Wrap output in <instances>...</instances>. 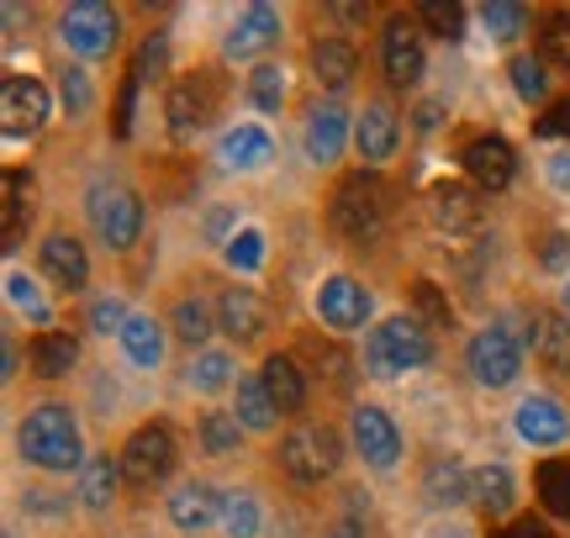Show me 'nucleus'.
<instances>
[{"label": "nucleus", "instance_id": "obj_1", "mask_svg": "<svg viewBox=\"0 0 570 538\" xmlns=\"http://www.w3.org/2000/svg\"><path fill=\"white\" fill-rule=\"evenodd\" d=\"M17 449L27 465H38L48 476H69L85 470V444H80V422L63 401H42L27 412V422L17 428Z\"/></svg>", "mask_w": 570, "mask_h": 538}, {"label": "nucleus", "instance_id": "obj_2", "mask_svg": "<svg viewBox=\"0 0 570 538\" xmlns=\"http://www.w3.org/2000/svg\"><path fill=\"white\" fill-rule=\"evenodd\" d=\"M428 359H433V338H428L417 317H386L365 343V365L375 380H396L407 370H423Z\"/></svg>", "mask_w": 570, "mask_h": 538}, {"label": "nucleus", "instance_id": "obj_3", "mask_svg": "<svg viewBox=\"0 0 570 538\" xmlns=\"http://www.w3.org/2000/svg\"><path fill=\"white\" fill-rule=\"evenodd\" d=\"M333 228L344 232L348 243H375L386 232V190L375 175H348L344 186L333 190Z\"/></svg>", "mask_w": 570, "mask_h": 538}, {"label": "nucleus", "instance_id": "obj_4", "mask_svg": "<svg viewBox=\"0 0 570 538\" xmlns=\"http://www.w3.org/2000/svg\"><path fill=\"white\" fill-rule=\"evenodd\" d=\"M465 365H470V375H475V386L502 391V386H512V380L523 375V338L512 332V322H491V328H481L470 338Z\"/></svg>", "mask_w": 570, "mask_h": 538}, {"label": "nucleus", "instance_id": "obj_5", "mask_svg": "<svg viewBox=\"0 0 570 538\" xmlns=\"http://www.w3.org/2000/svg\"><path fill=\"white\" fill-rule=\"evenodd\" d=\"M59 38L80 53V59H106L117 38H122V17L106 0H75L59 17Z\"/></svg>", "mask_w": 570, "mask_h": 538}, {"label": "nucleus", "instance_id": "obj_6", "mask_svg": "<svg viewBox=\"0 0 570 538\" xmlns=\"http://www.w3.org/2000/svg\"><path fill=\"white\" fill-rule=\"evenodd\" d=\"M338 459H344V444L333 428H317V422H302V428H291L281 438V465L291 470L296 480H327L338 470Z\"/></svg>", "mask_w": 570, "mask_h": 538}, {"label": "nucleus", "instance_id": "obj_7", "mask_svg": "<svg viewBox=\"0 0 570 538\" xmlns=\"http://www.w3.org/2000/svg\"><path fill=\"white\" fill-rule=\"evenodd\" d=\"M122 476L127 486H138V491H148V486H159L169 470H175V434L164 428V422H142L138 434L122 444Z\"/></svg>", "mask_w": 570, "mask_h": 538}, {"label": "nucleus", "instance_id": "obj_8", "mask_svg": "<svg viewBox=\"0 0 570 538\" xmlns=\"http://www.w3.org/2000/svg\"><path fill=\"white\" fill-rule=\"evenodd\" d=\"M90 222L101 232L106 249H132L142 232V201L127 186H96L90 190Z\"/></svg>", "mask_w": 570, "mask_h": 538}, {"label": "nucleus", "instance_id": "obj_9", "mask_svg": "<svg viewBox=\"0 0 570 538\" xmlns=\"http://www.w3.org/2000/svg\"><path fill=\"white\" fill-rule=\"evenodd\" d=\"M348 438H354V449H360V459H365L370 470H396V459H402V434H396V422H391L381 407H354Z\"/></svg>", "mask_w": 570, "mask_h": 538}, {"label": "nucleus", "instance_id": "obj_10", "mask_svg": "<svg viewBox=\"0 0 570 538\" xmlns=\"http://www.w3.org/2000/svg\"><path fill=\"white\" fill-rule=\"evenodd\" d=\"M381 63H386V80L396 84V90H412V84L423 80V69H428L423 32H417L407 17H396L386 27V38H381Z\"/></svg>", "mask_w": 570, "mask_h": 538}, {"label": "nucleus", "instance_id": "obj_11", "mask_svg": "<svg viewBox=\"0 0 570 538\" xmlns=\"http://www.w3.org/2000/svg\"><path fill=\"white\" fill-rule=\"evenodd\" d=\"M317 317H323L333 332L365 328L370 290L360 286V280H348V275H333V280H323V290H317Z\"/></svg>", "mask_w": 570, "mask_h": 538}, {"label": "nucleus", "instance_id": "obj_12", "mask_svg": "<svg viewBox=\"0 0 570 538\" xmlns=\"http://www.w3.org/2000/svg\"><path fill=\"white\" fill-rule=\"evenodd\" d=\"M281 42V11L275 6H248L244 17L233 21V32L223 38V59H254V53H265Z\"/></svg>", "mask_w": 570, "mask_h": 538}, {"label": "nucleus", "instance_id": "obj_13", "mask_svg": "<svg viewBox=\"0 0 570 538\" xmlns=\"http://www.w3.org/2000/svg\"><path fill=\"white\" fill-rule=\"evenodd\" d=\"M0 117H6V132H11V138L38 132V127L48 122V90H42L38 80L11 74V80L0 84Z\"/></svg>", "mask_w": 570, "mask_h": 538}, {"label": "nucleus", "instance_id": "obj_14", "mask_svg": "<svg viewBox=\"0 0 570 538\" xmlns=\"http://www.w3.org/2000/svg\"><path fill=\"white\" fill-rule=\"evenodd\" d=\"M217 328H223L233 343H254V338L269 328V307L248 286H227L223 301H217Z\"/></svg>", "mask_w": 570, "mask_h": 538}, {"label": "nucleus", "instance_id": "obj_15", "mask_svg": "<svg viewBox=\"0 0 570 538\" xmlns=\"http://www.w3.org/2000/svg\"><path fill=\"white\" fill-rule=\"evenodd\" d=\"M402 143V122H396V111L386 101H370L360 111V122H354V148H360V159L365 165H386L391 153Z\"/></svg>", "mask_w": 570, "mask_h": 538}, {"label": "nucleus", "instance_id": "obj_16", "mask_svg": "<svg viewBox=\"0 0 570 538\" xmlns=\"http://www.w3.org/2000/svg\"><path fill=\"white\" fill-rule=\"evenodd\" d=\"M460 165H465V175L475 180V190L481 196H491V190H508L512 186V148L502 143V138H475V143L460 153Z\"/></svg>", "mask_w": 570, "mask_h": 538}, {"label": "nucleus", "instance_id": "obj_17", "mask_svg": "<svg viewBox=\"0 0 570 538\" xmlns=\"http://www.w3.org/2000/svg\"><path fill=\"white\" fill-rule=\"evenodd\" d=\"M433 222L444 232H481V222H487V201H481V190L475 186H439L433 190Z\"/></svg>", "mask_w": 570, "mask_h": 538}, {"label": "nucleus", "instance_id": "obj_18", "mask_svg": "<svg viewBox=\"0 0 570 538\" xmlns=\"http://www.w3.org/2000/svg\"><path fill=\"white\" fill-rule=\"evenodd\" d=\"M518 438L533 444V449H554V444H566L570 438L566 407H560L554 396H529V401L518 407Z\"/></svg>", "mask_w": 570, "mask_h": 538}, {"label": "nucleus", "instance_id": "obj_19", "mask_svg": "<svg viewBox=\"0 0 570 538\" xmlns=\"http://www.w3.org/2000/svg\"><path fill=\"white\" fill-rule=\"evenodd\" d=\"M169 522L180 534H206L212 522H223V497L206 480H185V486H175V497H169Z\"/></svg>", "mask_w": 570, "mask_h": 538}, {"label": "nucleus", "instance_id": "obj_20", "mask_svg": "<svg viewBox=\"0 0 570 538\" xmlns=\"http://www.w3.org/2000/svg\"><path fill=\"white\" fill-rule=\"evenodd\" d=\"M344 143H348V111L338 101H323L306 117V159L312 165H338Z\"/></svg>", "mask_w": 570, "mask_h": 538}, {"label": "nucleus", "instance_id": "obj_21", "mask_svg": "<svg viewBox=\"0 0 570 538\" xmlns=\"http://www.w3.org/2000/svg\"><path fill=\"white\" fill-rule=\"evenodd\" d=\"M529 343H533V359L550 375H570V317H560V311H533Z\"/></svg>", "mask_w": 570, "mask_h": 538}, {"label": "nucleus", "instance_id": "obj_22", "mask_svg": "<svg viewBox=\"0 0 570 538\" xmlns=\"http://www.w3.org/2000/svg\"><path fill=\"white\" fill-rule=\"evenodd\" d=\"M164 117H169V132L175 138H196L206 127V117H212V96H206V84L202 80H180V84H169V101H164Z\"/></svg>", "mask_w": 570, "mask_h": 538}, {"label": "nucleus", "instance_id": "obj_23", "mask_svg": "<svg viewBox=\"0 0 570 538\" xmlns=\"http://www.w3.org/2000/svg\"><path fill=\"white\" fill-rule=\"evenodd\" d=\"M42 269H48L63 290L90 286V259H85V243L80 238H69V232H53V238L42 243Z\"/></svg>", "mask_w": 570, "mask_h": 538}, {"label": "nucleus", "instance_id": "obj_24", "mask_svg": "<svg viewBox=\"0 0 570 538\" xmlns=\"http://www.w3.org/2000/svg\"><path fill=\"white\" fill-rule=\"evenodd\" d=\"M354 69H360L354 42H344V38H317L312 42V74H317V84H327V90H348Z\"/></svg>", "mask_w": 570, "mask_h": 538}, {"label": "nucleus", "instance_id": "obj_25", "mask_svg": "<svg viewBox=\"0 0 570 538\" xmlns=\"http://www.w3.org/2000/svg\"><path fill=\"white\" fill-rule=\"evenodd\" d=\"M217 159H223V169H265L269 159H275V143H269L265 127H233L223 138V148H217Z\"/></svg>", "mask_w": 570, "mask_h": 538}, {"label": "nucleus", "instance_id": "obj_26", "mask_svg": "<svg viewBox=\"0 0 570 538\" xmlns=\"http://www.w3.org/2000/svg\"><path fill=\"white\" fill-rule=\"evenodd\" d=\"M122 459H111V455H96V459H85V470H80V501L90 507V512H106L111 501H117V491H122Z\"/></svg>", "mask_w": 570, "mask_h": 538}, {"label": "nucleus", "instance_id": "obj_27", "mask_svg": "<svg viewBox=\"0 0 570 538\" xmlns=\"http://www.w3.org/2000/svg\"><path fill=\"white\" fill-rule=\"evenodd\" d=\"M259 380H265V391L275 396V407H281V412H302L306 407V380H302V370H296V359H291V353H269L265 370H259Z\"/></svg>", "mask_w": 570, "mask_h": 538}, {"label": "nucleus", "instance_id": "obj_28", "mask_svg": "<svg viewBox=\"0 0 570 538\" xmlns=\"http://www.w3.org/2000/svg\"><path fill=\"white\" fill-rule=\"evenodd\" d=\"M470 476H475V470H465L460 459H433L428 476H423L428 507H454V501H465L470 497Z\"/></svg>", "mask_w": 570, "mask_h": 538}, {"label": "nucleus", "instance_id": "obj_29", "mask_svg": "<svg viewBox=\"0 0 570 538\" xmlns=\"http://www.w3.org/2000/svg\"><path fill=\"white\" fill-rule=\"evenodd\" d=\"M470 497L481 501V512L487 518H508L512 512V470L508 465H481L475 476H470Z\"/></svg>", "mask_w": 570, "mask_h": 538}, {"label": "nucleus", "instance_id": "obj_30", "mask_svg": "<svg viewBox=\"0 0 570 538\" xmlns=\"http://www.w3.org/2000/svg\"><path fill=\"white\" fill-rule=\"evenodd\" d=\"M75 359H80V343L69 338V332H38V343H32V370L42 380H63V375L75 370Z\"/></svg>", "mask_w": 570, "mask_h": 538}, {"label": "nucleus", "instance_id": "obj_31", "mask_svg": "<svg viewBox=\"0 0 570 538\" xmlns=\"http://www.w3.org/2000/svg\"><path fill=\"white\" fill-rule=\"evenodd\" d=\"M122 353L138 365V370H154L164 359V328L154 322V317H132L122 328Z\"/></svg>", "mask_w": 570, "mask_h": 538}, {"label": "nucleus", "instance_id": "obj_32", "mask_svg": "<svg viewBox=\"0 0 570 538\" xmlns=\"http://www.w3.org/2000/svg\"><path fill=\"white\" fill-rule=\"evenodd\" d=\"M275 396L265 391V380L254 375V380H238V422H244L248 434H269L275 428Z\"/></svg>", "mask_w": 570, "mask_h": 538}, {"label": "nucleus", "instance_id": "obj_33", "mask_svg": "<svg viewBox=\"0 0 570 538\" xmlns=\"http://www.w3.org/2000/svg\"><path fill=\"white\" fill-rule=\"evenodd\" d=\"M238 438H244L238 412H206L202 417V455H212V459L238 455Z\"/></svg>", "mask_w": 570, "mask_h": 538}, {"label": "nucleus", "instance_id": "obj_34", "mask_svg": "<svg viewBox=\"0 0 570 538\" xmlns=\"http://www.w3.org/2000/svg\"><path fill=\"white\" fill-rule=\"evenodd\" d=\"M190 391H202V396H212V391H223V386H233V353H223V349H202L196 359H190Z\"/></svg>", "mask_w": 570, "mask_h": 538}, {"label": "nucleus", "instance_id": "obj_35", "mask_svg": "<svg viewBox=\"0 0 570 538\" xmlns=\"http://www.w3.org/2000/svg\"><path fill=\"white\" fill-rule=\"evenodd\" d=\"M539 501L550 518H570V459H544L539 465Z\"/></svg>", "mask_w": 570, "mask_h": 538}, {"label": "nucleus", "instance_id": "obj_36", "mask_svg": "<svg viewBox=\"0 0 570 538\" xmlns=\"http://www.w3.org/2000/svg\"><path fill=\"white\" fill-rule=\"evenodd\" d=\"M481 21H487V32L497 42H512L529 32V6H518V0H487V6H481Z\"/></svg>", "mask_w": 570, "mask_h": 538}, {"label": "nucleus", "instance_id": "obj_37", "mask_svg": "<svg viewBox=\"0 0 570 538\" xmlns=\"http://www.w3.org/2000/svg\"><path fill=\"white\" fill-rule=\"evenodd\" d=\"M508 74H512V90H518V96H523L529 106H539L544 96H550V63H544V59L518 53V59L508 63Z\"/></svg>", "mask_w": 570, "mask_h": 538}, {"label": "nucleus", "instance_id": "obj_38", "mask_svg": "<svg viewBox=\"0 0 570 538\" xmlns=\"http://www.w3.org/2000/svg\"><path fill=\"white\" fill-rule=\"evenodd\" d=\"M223 534L259 538V501H254V491H227L223 497Z\"/></svg>", "mask_w": 570, "mask_h": 538}, {"label": "nucleus", "instance_id": "obj_39", "mask_svg": "<svg viewBox=\"0 0 570 538\" xmlns=\"http://www.w3.org/2000/svg\"><path fill=\"white\" fill-rule=\"evenodd\" d=\"M248 101L259 106V111H281L285 106V69L281 63H259V69L248 74Z\"/></svg>", "mask_w": 570, "mask_h": 538}, {"label": "nucleus", "instance_id": "obj_40", "mask_svg": "<svg viewBox=\"0 0 570 538\" xmlns=\"http://www.w3.org/2000/svg\"><path fill=\"white\" fill-rule=\"evenodd\" d=\"M417 21L423 27H433L439 38H465V6H454V0H423L417 6Z\"/></svg>", "mask_w": 570, "mask_h": 538}, {"label": "nucleus", "instance_id": "obj_41", "mask_svg": "<svg viewBox=\"0 0 570 538\" xmlns=\"http://www.w3.org/2000/svg\"><path fill=\"white\" fill-rule=\"evenodd\" d=\"M212 328H217V322H212V311H206V301H196V296H185L180 307H175V332H180V338L190 343V349H202L206 338H212Z\"/></svg>", "mask_w": 570, "mask_h": 538}, {"label": "nucleus", "instance_id": "obj_42", "mask_svg": "<svg viewBox=\"0 0 570 538\" xmlns=\"http://www.w3.org/2000/svg\"><path fill=\"white\" fill-rule=\"evenodd\" d=\"M227 265L244 269V275H254V269L265 265V232H259V228L233 232V243H227Z\"/></svg>", "mask_w": 570, "mask_h": 538}, {"label": "nucleus", "instance_id": "obj_43", "mask_svg": "<svg viewBox=\"0 0 570 538\" xmlns=\"http://www.w3.org/2000/svg\"><path fill=\"white\" fill-rule=\"evenodd\" d=\"M6 296H11V307L27 311L32 322H48V301L38 296V286H32L27 275H6Z\"/></svg>", "mask_w": 570, "mask_h": 538}, {"label": "nucleus", "instance_id": "obj_44", "mask_svg": "<svg viewBox=\"0 0 570 538\" xmlns=\"http://www.w3.org/2000/svg\"><path fill=\"white\" fill-rule=\"evenodd\" d=\"M21 190H27V175L11 169V175H6V249L21 243Z\"/></svg>", "mask_w": 570, "mask_h": 538}, {"label": "nucleus", "instance_id": "obj_45", "mask_svg": "<svg viewBox=\"0 0 570 538\" xmlns=\"http://www.w3.org/2000/svg\"><path fill=\"white\" fill-rule=\"evenodd\" d=\"M539 38H544V63H560V69H570V17H550Z\"/></svg>", "mask_w": 570, "mask_h": 538}, {"label": "nucleus", "instance_id": "obj_46", "mask_svg": "<svg viewBox=\"0 0 570 538\" xmlns=\"http://www.w3.org/2000/svg\"><path fill=\"white\" fill-rule=\"evenodd\" d=\"M412 301H417V311H423V328H449V301L439 296V286H433V280H417Z\"/></svg>", "mask_w": 570, "mask_h": 538}, {"label": "nucleus", "instance_id": "obj_47", "mask_svg": "<svg viewBox=\"0 0 570 538\" xmlns=\"http://www.w3.org/2000/svg\"><path fill=\"white\" fill-rule=\"evenodd\" d=\"M127 322H132V311H127L122 301H111V296L90 301V328H96V332H117V338H122Z\"/></svg>", "mask_w": 570, "mask_h": 538}, {"label": "nucleus", "instance_id": "obj_48", "mask_svg": "<svg viewBox=\"0 0 570 538\" xmlns=\"http://www.w3.org/2000/svg\"><path fill=\"white\" fill-rule=\"evenodd\" d=\"M90 101H96V96H90L85 69H69V74H63V106H69V117H85V111H90Z\"/></svg>", "mask_w": 570, "mask_h": 538}, {"label": "nucleus", "instance_id": "obj_49", "mask_svg": "<svg viewBox=\"0 0 570 538\" xmlns=\"http://www.w3.org/2000/svg\"><path fill=\"white\" fill-rule=\"evenodd\" d=\"M138 74H127L122 96H117V138H132V106H138Z\"/></svg>", "mask_w": 570, "mask_h": 538}, {"label": "nucleus", "instance_id": "obj_50", "mask_svg": "<svg viewBox=\"0 0 570 538\" xmlns=\"http://www.w3.org/2000/svg\"><path fill=\"white\" fill-rule=\"evenodd\" d=\"M539 259H544V269H570V238H566V232H550Z\"/></svg>", "mask_w": 570, "mask_h": 538}, {"label": "nucleus", "instance_id": "obj_51", "mask_svg": "<svg viewBox=\"0 0 570 538\" xmlns=\"http://www.w3.org/2000/svg\"><path fill=\"white\" fill-rule=\"evenodd\" d=\"M550 186L570 196V148H554L550 153Z\"/></svg>", "mask_w": 570, "mask_h": 538}, {"label": "nucleus", "instance_id": "obj_52", "mask_svg": "<svg viewBox=\"0 0 570 538\" xmlns=\"http://www.w3.org/2000/svg\"><path fill=\"white\" fill-rule=\"evenodd\" d=\"M227 228H233V217H227V211H212V217H206V238H212V243H233Z\"/></svg>", "mask_w": 570, "mask_h": 538}, {"label": "nucleus", "instance_id": "obj_53", "mask_svg": "<svg viewBox=\"0 0 570 538\" xmlns=\"http://www.w3.org/2000/svg\"><path fill=\"white\" fill-rule=\"evenodd\" d=\"M539 132H544V138H554V132H570V101H566V106H554L550 122H539Z\"/></svg>", "mask_w": 570, "mask_h": 538}, {"label": "nucleus", "instance_id": "obj_54", "mask_svg": "<svg viewBox=\"0 0 570 538\" xmlns=\"http://www.w3.org/2000/svg\"><path fill=\"white\" fill-rule=\"evenodd\" d=\"M502 538H554V534H550V528H544V522L523 518V522H512V528H508V534H502Z\"/></svg>", "mask_w": 570, "mask_h": 538}, {"label": "nucleus", "instance_id": "obj_55", "mask_svg": "<svg viewBox=\"0 0 570 538\" xmlns=\"http://www.w3.org/2000/svg\"><path fill=\"white\" fill-rule=\"evenodd\" d=\"M323 538H365V528H360V522H333Z\"/></svg>", "mask_w": 570, "mask_h": 538}, {"label": "nucleus", "instance_id": "obj_56", "mask_svg": "<svg viewBox=\"0 0 570 538\" xmlns=\"http://www.w3.org/2000/svg\"><path fill=\"white\" fill-rule=\"evenodd\" d=\"M417 127H439V106H433V101L417 111Z\"/></svg>", "mask_w": 570, "mask_h": 538}, {"label": "nucleus", "instance_id": "obj_57", "mask_svg": "<svg viewBox=\"0 0 570 538\" xmlns=\"http://www.w3.org/2000/svg\"><path fill=\"white\" fill-rule=\"evenodd\" d=\"M566 317H570V286H566Z\"/></svg>", "mask_w": 570, "mask_h": 538}, {"label": "nucleus", "instance_id": "obj_58", "mask_svg": "<svg viewBox=\"0 0 570 538\" xmlns=\"http://www.w3.org/2000/svg\"><path fill=\"white\" fill-rule=\"evenodd\" d=\"M6 538H17V534H6Z\"/></svg>", "mask_w": 570, "mask_h": 538}, {"label": "nucleus", "instance_id": "obj_59", "mask_svg": "<svg viewBox=\"0 0 570 538\" xmlns=\"http://www.w3.org/2000/svg\"><path fill=\"white\" fill-rule=\"evenodd\" d=\"M449 538H454V534H449Z\"/></svg>", "mask_w": 570, "mask_h": 538}]
</instances>
